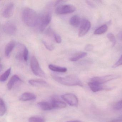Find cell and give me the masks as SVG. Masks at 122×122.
<instances>
[{"mask_svg":"<svg viewBox=\"0 0 122 122\" xmlns=\"http://www.w3.org/2000/svg\"><path fill=\"white\" fill-rule=\"evenodd\" d=\"M22 16L24 23L29 27H35L39 24L40 17L32 9L30 8H24L22 12Z\"/></svg>","mask_w":122,"mask_h":122,"instance_id":"1","label":"cell"},{"mask_svg":"<svg viewBox=\"0 0 122 122\" xmlns=\"http://www.w3.org/2000/svg\"><path fill=\"white\" fill-rule=\"evenodd\" d=\"M54 80L58 82L67 86H78L83 87V84L79 78L75 75H70L61 77L56 75H52Z\"/></svg>","mask_w":122,"mask_h":122,"instance_id":"2","label":"cell"},{"mask_svg":"<svg viewBox=\"0 0 122 122\" xmlns=\"http://www.w3.org/2000/svg\"><path fill=\"white\" fill-rule=\"evenodd\" d=\"M30 65L32 71L35 75L42 77H45V73L41 68L39 62L35 56L31 57Z\"/></svg>","mask_w":122,"mask_h":122,"instance_id":"3","label":"cell"},{"mask_svg":"<svg viewBox=\"0 0 122 122\" xmlns=\"http://www.w3.org/2000/svg\"><path fill=\"white\" fill-rule=\"evenodd\" d=\"M51 14L49 11L45 13L41 17H40L39 23V30L40 31L43 32L45 30L46 28L51 21Z\"/></svg>","mask_w":122,"mask_h":122,"instance_id":"4","label":"cell"},{"mask_svg":"<svg viewBox=\"0 0 122 122\" xmlns=\"http://www.w3.org/2000/svg\"><path fill=\"white\" fill-rule=\"evenodd\" d=\"M76 10V8L72 5H60L57 6L55 12L57 15H62L72 13Z\"/></svg>","mask_w":122,"mask_h":122,"instance_id":"5","label":"cell"},{"mask_svg":"<svg viewBox=\"0 0 122 122\" xmlns=\"http://www.w3.org/2000/svg\"><path fill=\"white\" fill-rule=\"evenodd\" d=\"M120 77V75H108L101 77H95L91 79V81L101 84H103L112 80L118 78Z\"/></svg>","mask_w":122,"mask_h":122,"instance_id":"6","label":"cell"},{"mask_svg":"<svg viewBox=\"0 0 122 122\" xmlns=\"http://www.w3.org/2000/svg\"><path fill=\"white\" fill-rule=\"evenodd\" d=\"M62 98L65 102L71 106H77L78 103V99L77 96L71 93H67L62 96Z\"/></svg>","mask_w":122,"mask_h":122,"instance_id":"7","label":"cell"},{"mask_svg":"<svg viewBox=\"0 0 122 122\" xmlns=\"http://www.w3.org/2000/svg\"><path fill=\"white\" fill-rule=\"evenodd\" d=\"M91 24L90 22L86 19H83L81 22L79 28L78 36L83 37L88 32L90 28Z\"/></svg>","mask_w":122,"mask_h":122,"instance_id":"8","label":"cell"},{"mask_svg":"<svg viewBox=\"0 0 122 122\" xmlns=\"http://www.w3.org/2000/svg\"><path fill=\"white\" fill-rule=\"evenodd\" d=\"M17 30L16 25L12 22H7L3 26V30L5 34L10 35L15 34Z\"/></svg>","mask_w":122,"mask_h":122,"instance_id":"9","label":"cell"},{"mask_svg":"<svg viewBox=\"0 0 122 122\" xmlns=\"http://www.w3.org/2000/svg\"><path fill=\"white\" fill-rule=\"evenodd\" d=\"M14 5L13 3H9L4 9L3 15L5 18H9L12 16L14 12Z\"/></svg>","mask_w":122,"mask_h":122,"instance_id":"10","label":"cell"},{"mask_svg":"<svg viewBox=\"0 0 122 122\" xmlns=\"http://www.w3.org/2000/svg\"><path fill=\"white\" fill-rule=\"evenodd\" d=\"M88 84L91 90L94 92L106 89V87L103 86L102 84H100L95 82L91 81L88 83Z\"/></svg>","mask_w":122,"mask_h":122,"instance_id":"11","label":"cell"},{"mask_svg":"<svg viewBox=\"0 0 122 122\" xmlns=\"http://www.w3.org/2000/svg\"><path fill=\"white\" fill-rule=\"evenodd\" d=\"M21 81V79L20 77L17 75H14L10 78L8 82V83L7 86L8 90H10L13 88L18 83Z\"/></svg>","mask_w":122,"mask_h":122,"instance_id":"12","label":"cell"},{"mask_svg":"<svg viewBox=\"0 0 122 122\" xmlns=\"http://www.w3.org/2000/svg\"><path fill=\"white\" fill-rule=\"evenodd\" d=\"M29 83L35 87H46L48 85L46 81L41 79H31L29 81Z\"/></svg>","mask_w":122,"mask_h":122,"instance_id":"13","label":"cell"},{"mask_svg":"<svg viewBox=\"0 0 122 122\" xmlns=\"http://www.w3.org/2000/svg\"><path fill=\"white\" fill-rule=\"evenodd\" d=\"M15 45V42L14 41H11L7 44L5 48V54L7 57L9 58L11 52Z\"/></svg>","mask_w":122,"mask_h":122,"instance_id":"14","label":"cell"},{"mask_svg":"<svg viewBox=\"0 0 122 122\" xmlns=\"http://www.w3.org/2000/svg\"><path fill=\"white\" fill-rule=\"evenodd\" d=\"M36 96L32 93L26 92L21 95L20 98V100L22 101H27L33 100L36 99Z\"/></svg>","mask_w":122,"mask_h":122,"instance_id":"15","label":"cell"},{"mask_svg":"<svg viewBox=\"0 0 122 122\" xmlns=\"http://www.w3.org/2000/svg\"><path fill=\"white\" fill-rule=\"evenodd\" d=\"M37 105L39 108L43 110H50L54 109L51 102L42 101L39 102Z\"/></svg>","mask_w":122,"mask_h":122,"instance_id":"16","label":"cell"},{"mask_svg":"<svg viewBox=\"0 0 122 122\" xmlns=\"http://www.w3.org/2000/svg\"><path fill=\"white\" fill-rule=\"evenodd\" d=\"M53 108H65L66 107L65 103L56 98H53L51 101Z\"/></svg>","mask_w":122,"mask_h":122,"instance_id":"17","label":"cell"},{"mask_svg":"<svg viewBox=\"0 0 122 122\" xmlns=\"http://www.w3.org/2000/svg\"><path fill=\"white\" fill-rule=\"evenodd\" d=\"M25 46L21 43H19L18 45V50L16 55V58L19 60H24L23 59V53L24 49L25 47Z\"/></svg>","mask_w":122,"mask_h":122,"instance_id":"18","label":"cell"},{"mask_svg":"<svg viewBox=\"0 0 122 122\" xmlns=\"http://www.w3.org/2000/svg\"><path fill=\"white\" fill-rule=\"evenodd\" d=\"M48 67L52 71L58 72L65 73L67 71V68H66L60 67L52 64L49 65Z\"/></svg>","mask_w":122,"mask_h":122,"instance_id":"19","label":"cell"},{"mask_svg":"<svg viewBox=\"0 0 122 122\" xmlns=\"http://www.w3.org/2000/svg\"><path fill=\"white\" fill-rule=\"evenodd\" d=\"M70 23L75 27H77L81 23L80 19L77 15H75L71 17L70 20Z\"/></svg>","mask_w":122,"mask_h":122,"instance_id":"20","label":"cell"},{"mask_svg":"<svg viewBox=\"0 0 122 122\" xmlns=\"http://www.w3.org/2000/svg\"><path fill=\"white\" fill-rule=\"evenodd\" d=\"M87 55V53L85 52H80L76 53L72 57L70 58V61L72 62H76L80 59L86 57Z\"/></svg>","mask_w":122,"mask_h":122,"instance_id":"21","label":"cell"},{"mask_svg":"<svg viewBox=\"0 0 122 122\" xmlns=\"http://www.w3.org/2000/svg\"><path fill=\"white\" fill-rule=\"evenodd\" d=\"M107 26L106 25H102L96 30L94 32V33L95 35H101L105 33L107 30Z\"/></svg>","mask_w":122,"mask_h":122,"instance_id":"22","label":"cell"},{"mask_svg":"<svg viewBox=\"0 0 122 122\" xmlns=\"http://www.w3.org/2000/svg\"><path fill=\"white\" fill-rule=\"evenodd\" d=\"M11 68H10L1 76L0 78V81L1 82H5L7 80L11 72Z\"/></svg>","mask_w":122,"mask_h":122,"instance_id":"23","label":"cell"},{"mask_svg":"<svg viewBox=\"0 0 122 122\" xmlns=\"http://www.w3.org/2000/svg\"><path fill=\"white\" fill-rule=\"evenodd\" d=\"M6 107L5 102L2 98L0 99V115L2 116L5 114L6 112Z\"/></svg>","mask_w":122,"mask_h":122,"instance_id":"24","label":"cell"},{"mask_svg":"<svg viewBox=\"0 0 122 122\" xmlns=\"http://www.w3.org/2000/svg\"><path fill=\"white\" fill-rule=\"evenodd\" d=\"M45 120L42 117L32 116L29 119V122H45Z\"/></svg>","mask_w":122,"mask_h":122,"instance_id":"25","label":"cell"},{"mask_svg":"<svg viewBox=\"0 0 122 122\" xmlns=\"http://www.w3.org/2000/svg\"><path fill=\"white\" fill-rule=\"evenodd\" d=\"M42 42L45 47L48 50L50 51H52L55 49V47L52 44L49 43L48 42L45 40H42Z\"/></svg>","mask_w":122,"mask_h":122,"instance_id":"26","label":"cell"},{"mask_svg":"<svg viewBox=\"0 0 122 122\" xmlns=\"http://www.w3.org/2000/svg\"><path fill=\"white\" fill-rule=\"evenodd\" d=\"M107 37L109 40L112 42V46H114L116 43V40L114 35L112 33H110L107 35Z\"/></svg>","mask_w":122,"mask_h":122,"instance_id":"27","label":"cell"},{"mask_svg":"<svg viewBox=\"0 0 122 122\" xmlns=\"http://www.w3.org/2000/svg\"><path fill=\"white\" fill-rule=\"evenodd\" d=\"M53 38H54L56 43H60L62 42V38L61 36L55 32L53 35Z\"/></svg>","mask_w":122,"mask_h":122,"instance_id":"28","label":"cell"},{"mask_svg":"<svg viewBox=\"0 0 122 122\" xmlns=\"http://www.w3.org/2000/svg\"><path fill=\"white\" fill-rule=\"evenodd\" d=\"M28 57V50L27 48L25 46L24 51V53H23V59L24 61H27Z\"/></svg>","mask_w":122,"mask_h":122,"instance_id":"29","label":"cell"},{"mask_svg":"<svg viewBox=\"0 0 122 122\" xmlns=\"http://www.w3.org/2000/svg\"><path fill=\"white\" fill-rule=\"evenodd\" d=\"M114 109L116 110L122 109V100L117 102L114 106Z\"/></svg>","mask_w":122,"mask_h":122,"instance_id":"30","label":"cell"},{"mask_svg":"<svg viewBox=\"0 0 122 122\" xmlns=\"http://www.w3.org/2000/svg\"><path fill=\"white\" fill-rule=\"evenodd\" d=\"M55 33V32L53 31V30L50 27L48 28L46 32L47 35L51 37H53V35Z\"/></svg>","mask_w":122,"mask_h":122,"instance_id":"31","label":"cell"},{"mask_svg":"<svg viewBox=\"0 0 122 122\" xmlns=\"http://www.w3.org/2000/svg\"><path fill=\"white\" fill-rule=\"evenodd\" d=\"M121 65H122V55L118 60L113 66L112 67L113 68H115Z\"/></svg>","mask_w":122,"mask_h":122,"instance_id":"32","label":"cell"},{"mask_svg":"<svg viewBox=\"0 0 122 122\" xmlns=\"http://www.w3.org/2000/svg\"><path fill=\"white\" fill-rule=\"evenodd\" d=\"M85 50L87 51H90L93 50V46L92 45H87L85 47Z\"/></svg>","mask_w":122,"mask_h":122,"instance_id":"33","label":"cell"},{"mask_svg":"<svg viewBox=\"0 0 122 122\" xmlns=\"http://www.w3.org/2000/svg\"><path fill=\"white\" fill-rule=\"evenodd\" d=\"M65 2H66V1H65V0H58V1H56L55 3H54L53 6H54V7L57 6H57H59L60 5H61L62 3Z\"/></svg>","mask_w":122,"mask_h":122,"instance_id":"34","label":"cell"},{"mask_svg":"<svg viewBox=\"0 0 122 122\" xmlns=\"http://www.w3.org/2000/svg\"><path fill=\"white\" fill-rule=\"evenodd\" d=\"M108 122H122V119H115Z\"/></svg>","mask_w":122,"mask_h":122,"instance_id":"35","label":"cell"},{"mask_svg":"<svg viewBox=\"0 0 122 122\" xmlns=\"http://www.w3.org/2000/svg\"><path fill=\"white\" fill-rule=\"evenodd\" d=\"M67 122H82L79 121H68Z\"/></svg>","mask_w":122,"mask_h":122,"instance_id":"36","label":"cell"},{"mask_svg":"<svg viewBox=\"0 0 122 122\" xmlns=\"http://www.w3.org/2000/svg\"><path fill=\"white\" fill-rule=\"evenodd\" d=\"M2 64H0V71H2Z\"/></svg>","mask_w":122,"mask_h":122,"instance_id":"37","label":"cell"},{"mask_svg":"<svg viewBox=\"0 0 122 122\" xmlns=\"http://www.w3.org/2000/svg\"><path fill=\"white\" fill-rule=\"evenodd\" d=\"M121 38H122V35H121Z\"/></svg>","mask_w":122,"mask_h":122,"instance_id":"38","label":"cell"}]
</instances>
